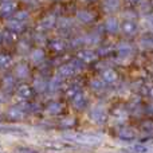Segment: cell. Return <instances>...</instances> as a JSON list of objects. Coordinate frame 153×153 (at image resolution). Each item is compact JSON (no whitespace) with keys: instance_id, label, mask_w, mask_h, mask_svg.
I'll use <instances>...</instances> for the list:
<instances>
[{"instance_id":"6da1fadb","label":"cell","mask_w":153,"mask_h":153,"mask_svg":"<svg viewBox=\"0 0 153 153\" xmlns=\"http://www.w3.org/2000/svg\"><path fill=\"white\" fill-rule=\"evenodd\" d=\"M65 138L83 145H97L103 140L100 134H93V133H70V134H65Z\"/></svg>"},{"instance_id":"7a4b0ae2","label":"cell","mask_w":153,"mask_h":153,"mask_svg":"<svg viewBox=\"0 0 153 153\" xmlns=\"http://www.w3.org/2000/svg\"><path fill=\"white\" fill-rule=\"evenodd\" d=\"M90 118H91L94 122H97V124H102V122L106 120L105 109H102L101 106H97V108L91 109V111H90Z\"/></svg>"},{"instance_id":"3957f363","label":"cell","mask_w":153,"mask_h":153,"mask_svg":"<svg viewBox=\"0 0 153 153\" xmlns=\"http://www.w3.org/2000/svg\"><path fill=\"white\" fill-rule=\"evenodd\" d=\"M15 10H16V3L10 1V0H5V1H3L1 4H0V13H1L3 16L12 15V13L15 12Z\"/></svg>"},{"instance_id":"277c9868","label":"cell","mask_w":153,"mask_h":153,"mask_svg":"<svg viewBox=\"0 0 153 153\" xmlns=\"http://www.w3.org/2000/svg\"><path fill=\"white\" fill-rule=\"evenodd\" d=\"M73 105H74V108H75V109H78V110L83 109L85 106L87 105V100H86V97H85L83 94H81V93L75 94V95H74V100H73Z\"/></svg>"},{"instance_id":"5b68a950","label":"cell","mask_w":153,"mask_h":153,"mask_svg":"<svg viewBox=\"0 0 153 153\" xmlns=\"http://www.w3.org/2000/svg\"><path fill=\"white\" fill-rule=\"evenodd\" d=\"M136 31H137V26H136L133 20L124 22V24H122V32L125 35H133Z\"/></svg>"},{"instance_id":"8992f818","label":"cell","mask_w":153,"mask_h":153,"mask_svg":"<svg viewBox=\"0 0 153 153\" xmlns=\"http://www.w3.org/2000/svg\"><path fill=\"white\" fill-rule=\"evenodd\" d=\"M75 67H74V65L73 63H67V65H63V66H61L59 67V74H61L62 76H70V75H73L75 73Z\"/></svg>"},{"instance_id":"52a82bcc","label":"cell","mask_w":153,"mask_h":153,"mask_svg":"<svg viewBox=\"0 0 153 153\" xmlns=\"http://www.w3.org/2000/svg\"><path fill=\"white\" fill-rule=\"evenodd\" d=\"M7 27L10 30H12L13 32H19V31H22V30H23L24 24H23V22L16 20V19H12V20H8L7 22Z\"/></svg>"},{"instance_id":"ba28073f","label":"cell","mask_w":153,"mask_h":153,"mask_svg":"<svg viewBox=\"0 0 153 153\" xmlns=\"http://www.w3.org/2000/svg\"><path fill=\"white\" fill-rule=\"evenodd\" d=\"M78 56H79V59L83 61V62H91V61H94V59L97 58V55H95L93 51H90V50L81 51V53L78 54Z\"/></svg>"},{"instance_id":"9c48e42d","label":"cell","mask_w":153,"mask_h":153,"mask_svg":"<svg viewBox=\"0 0 153 153\" xmlns=\"http://www.w3.org/2000/svg\"><path fill=\"white\" fill-rule=\"evenodd\" d=\"M120 7V0H103V8L108 12H113Z\"/></svg>"},{"instance_id":"30bf717a","label":"cell","mask_w":153,"mask_h":153,"mask_svg":"<svg viewBox=\"0 0 153 153\" xmlns=\"http://www.w3.org/2000/svg\"><path fill=\"white\" fill-rule=\"evenodd\" d=\"M105 28L108 30L109 32H117L118 31V22L114 18H109L105 23Z\"/></svg>"},{"instance_id":"8fae6325","label":"cell","mask_w":153,"mask_h":153,"mask_svg":"<svg viewBox=\"0 0 153 153\" xmlns=\"http://www.w3.org/2000/svg\"><path fill=\"white\" fill-rule=\"evenodd\" d=\"M76 16H78V19L82 22V23H90V22L94 19L93 13L89 12V11H79V12L76 13Z\"/></svg>"},{"instance_id":"7c38bea8","label":"cell","mask_w":153,"mask_h":153,"mask_svg":"<svg viewBox=\"0 0 153 153\" xmlns=\"http://www.w3.org/2000/svg\"><path fill=\"white\" fill-rule=\"evenodd\" d=\"M0 133H4V134H16V133H24V130L22 128H16V126H0Z\"/></svg>"},{"instance_id":"4fadbf2b","label":"cell","mask_w":153,"mask_h":153,"mask_svg":"<svg viewBox=\"0 0 153 153\" xmlns=\"http://www.w3.org/2000/svg\"><path fill=\"white\" fill-rule=\"evenodd\" d=\"M18 94L20 95L22 98H31L32 97V90L31 87H28L27 85H22L18 89Z\"/></svg>"},{"instance_id":"5bb4252c","label":"cell","mask_w":153,"mask_h":153,"mask_svg":"<svg viewBox=\"0 0 153 153\" xmlns=\"http://www.w3.org/2000/svg\"><path fill=\"white\" fill-rule=\"evenodd\" d=\"M15 75L18 76V78H26V76L28 75V67L23 63L18 65L15 69Z\"/></svg>"},{"instance_id":"9a60e30c","label":"cell","mask_w":153,"mask_h":153,"mask_svg":"<svg viewBox=\"0 0 153 153\" xmlns=\"http://www.w3.org/2000/svg\"><path fill=\"white\" fill-rule=\"evenodd\" d=\"M120 137L125 138V140H132V138L136 137V132L133 129H130V128H124L120 132Z\"/></svg>"},{"instance_id":"2e32d148","label":"cell","mask_w":153,"mask_h":153,"mask_svg":"<svg viewBox=\"0 0 153 153\" xmlns=\"http://www.w3.org/2000/svg\"><path fill=\"white\" fill-rule=\"evenodd\" d=\"M118 54L122 58H126V56H129L130 54H132V47H130L128 43H124V45H121L118 47Z\"/></svg>"},{"instance_id":"e0dca14e","label":"cell","mask_w":153,"mask_h":153,"mask_svg":"<svg viewBox=\"0 0 153 153\" xmlns=\"http://www.w3.org/2000/svg\"><path fill=\"white\" fill-rule=\"evenodd\" d=\"M54 22H55L54 16H47V18H45V19H43V20L39 23V28H42V30L51 28V27L54 26Z\"/></svg>"},{"instance_id":"ac0fdd59","label":"cell","mask_w":153,"mask_h":153,"mask_svg":"<svg viewBox=\"0 0 153 153\" xmlns=\"http://www.w3.org/2000/svg\"><path fill=\"white\" fill-rule=\"evenodd\" d=\"M8 117H10L11 120H20L22 117H23V111L19 108H12L8 110Z\"/></svg>"},{"instance_id":"d6986e66","label":"cell","mask_w":153,"mask_h":153,"mask_svg":"<svg viewBox=\"0 0 153 153\" xmlns=\"http://www.w3.org/2000/svg\"><path fill=\"white\" fill-rule=\"evenodd\" d=\"M102 79L105 82H114L117 79V74L113 70H105V71L102 73Z\"/></svg>"},{"instance_id":"ffe728a7","label":"cell","mask_w":153,"mask_h":153,"mask_svg":"<svg viewBox=\"0 0 153 153\" xmlns=\"http://www.w3.org/2000/svg\"><path fill=\"white\" fill-rule=\"evenodd\" d=\"M47 111L50 114H59L62 111V105L59 102H53L47 106Z\"/></svg>"},{"instance_id":"44dd1931","label":"cell","mask_w":153,"mask_h":153,"mask_svg":"<svg viewBox=\"0 0 153 153\" xmlns=\"http://www.w3.org/2000/svg\"><path fill=\"white\" fill-rule=\"evenodd\" d=\"M31 58L34 62H42L43 59H45V53H43V50L38 48V50H35L34 53L31 54Z\"/></svg>"},{"instance_id":"7402d4cb","label":"cell","mask_w":153,"mask_h":153,"mask_svg":"<svg viewBox=\"0 0 153 153\" xmlns=\"http://www.w3.org/2000/svg\"><path fill=\"white\" fill-rule=\"evenodd\" d=\"M130 151L133 153H146L149 151V146L148 145H144V144H138V145H134L130 148Z\"/></svg>"},{"instance_id":"603a6c76","label":"cell","mask_w":153,"mask_h":153,"mask_svg":"<svg viewBox=\"0 0 153 153\" xmlns=\"http://www.w3.org/2000/svg\"><path fill=\"white\" fill-rule=\"evenodd\" d=\"M59 85H61V81H59V78L58 76H55V78H53L51 79V82H48V89L50 90H53V91H55L56 89L59 87Z\"/></svg>"},{"instance_id":"cb8c5ba5","label":"cell","mask_w":153,"mask_h":153,"mask_svg":"<svg viewBox=\"0 0 153 153\" xmlns=\"http://www.w3.org/2000/svg\"><path fill=\"white\" fill-rule=\"evenodd\" d=\"M141 128L145 132H153V120H145L143 122V125H141Z\"/></svg>"},{"instance_id":"d4e9b609","label":"cell","mask_w":153,"mask_h":153,"mask_svg":"<svg viewBox=\"0 0 153 153\" xmlns=\"http://www.w3.org/2000/svg\"><path fill=\"white\" fill-rule=\"evenodd\" d=\"M11 63V56L8 55H0V67H7Z\"/></svg>"},{"instance_id":"484cf974","label":"cell","mask_w":153,"mask_h":153,"mask_svg":"<svg viewBox=\"0 0 153 153\" xmlns=\"http://www.w3.org/2000/svg\"><path fill=\"white\" fill-rule=\"evenodd\" d=\"M15 19H16V20L24 22L26 19H28V13H27L26 11H20V12H18V13L15 15Z\"/></svg>"},{"instance_id":"4316f807","label":"cell","mask_w":153,"mask_h":153,"mask_svg":"<svg viewBox=\"0 0 153 153\" xmlns=\"http://www.w3.org/2000/svg\"><path fill=\"white\" fill-rule=\"evenodd\" d=\"M90 86H91L93 89H95V90H100V89H102V87H103V82L102 81H98V79H94V81H91Z\"/></svg>"},{"instance_id":"83f0119b","label":"cell","mask_w":153,"mask_h":153,"mask_svg":"<svg viewBox=\"0 0 153 153\" xmlns=\"http://www.w3.org/2000/svg\"><path fill=\"white\" fill-rule=\"evenodd\" d=\"M140 11H141V12L148 13L149 11H151V4H149L148 1H143V3L140 4Z\"/></svg>"},{"instance_id":"f1b7e54d","label":"cell","mask_w":153,"mask_h":153,"mask_svg":"<svg viewBox=\"0 0 153 153\" xmlns=\"http://www.w3.org/2000/svg\"><path fill=\"white\" fill-rule=\"evenodd\" d=\"M51 46H53L54 50H56V51H61L62 48H63V43H62V42H58V40L53 42V43H51Z\"/></svg>"},{"instance_id":"f546056e","label":"cell","mask_w":153,"mask_h":153,"mask_svg":"<svg viewBox=\"0 0 153 153\" xmlns=\"http://www.w3.org/2000/svg\"><path fill=\"white\" fill-rule=\"evenodd\" d=\"M67 94H69V97H74L75 94H78V89H76V87H73V89H69V91H67Z\"/></svg>"},{"instance_id":"4dcf8cb0","label":"cell","mask_w":153,"mask_h":153,"mask_svg":"<svg viewBox=\"0 0 153 153\" xmlns=\"http://www.w3.org/2000/svg\"><path fill=\"white\" fill-rule=\"evenodd\" d=\"M126 1H128V3H137L138 0H126Z\"/></svg>"},{"instance_id":"1f68e13d","label":"cell","mask_w":153,"mask_h":153,"mask_svg":"<svg viewBox=\"0 0 153 153\" xmlns=\"http://www.w3.org/2000/svg\"><path fill=\"white\" fill-rule=\"evenodd\" d=\"M149 110H151L152 113H153V105H151V108H149Z\"/></svg>"},{"instance_id":"d6a6232c","label":"cell","mask_w":153,"mask_h":153,"mask_svg":"<svg viewBox=\"0 0 153 153\" xmlns=\"http://www.w3.org/2000/svg\"><path fill=\"white\" fill-rule=\"evenodd\" d=\"M0 42H1V35H0Z\"/></svg>"},{"instance_id":"836d02e7","label":"cell","mask_w":153,"mask_h":153,"mask_svg":"<svg viewBox=\"0 0 153 153\" xmlns=\"http://www.w3.org/2000/svg\"><path fill=\"white\" fill-rule=\"evenodd\" d=\"M152 91H153V90H152ZM152 94H153V93H152Z\"/></svg>"},{"instance_id":"e575fe53","label":"cell","mask_w":153,"mask_h":153,"mask_svg":"<svg viewBox=\"0 0 153 153\" xmlns=\"http://www.w3.org/2000/svg\"><path fill=\"white\" fill-rule=\"evenodd\" d=\"M89 1H90V0H89Z\"/></svg>"}]
</instances>
